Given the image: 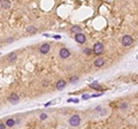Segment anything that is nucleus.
<instances>
[{"label":"nucleus","instance_id":"f257e3e1","mask_svg":"<svg viewBox=\"0 0 138 129\" xmlns=\"http://www.w3.org/2000/svg\"><path fill=\"white\" fill-rule=\"evenodd\" d=\"M69 124L72 127H78L81 124V116L78 114H75V115L70 116L69 118Z\"/></svg>","mask_w":138,"mask_h":129},{"label":"nucleus","instance_id":"f03ea898","mask_svg":"<svg viewBox=\"0 0 138 129\" xmlns=\"http://www.w3.org/2000/svg\"><path fill=\"white\" fill-rule=\"evenodd\" d=\"M121 43H122V45L123 46H130L133 43V38H132V36L130 35H124L122 39H121Z\"/></svg>","mask_w":138,"mask_h":129},{"label":"nucleus","instance_id":"7ed1b4c3","mask_svg":"<svg viewBox=\"0 0 138 129\" xmlns=\"http://www.w3.org/2000/svg\"><path fill=\"white\" fill-rule=\"evenodd\" d=\"M102 52H104V45H102V43H96L94 46H93V53L99 55V54H101Z\"/></svg>","mask_w":138,"mask_h":129},{"label":"nucleus","instance_id":"20e7f679","mask_svg":"<svg viewBox=\"0 0 138 129\" xmlns=\"http://www.w3.org/2000/svg\"><path fill=\"white\" fill-rule=\"evenodd\" d=\"M59 55L61 59H68L70 57V51H69L68 48H66V47H62V48L60 50Z\"/></svg>","mask_w":138,"mask_h":129},{"label":"nucleus","instance_id":"39448f33","mask_svg":"<svg viewBox=\"0 0 138 129\" xmlns=\"http://www.w3.org/2000/svg\"><path fill=\"white\" fill-rule=\"evenodd\" d=\"M51 50V45L48 44V43H44V44H41L39 47V52L41 54H47L48 52Z\"/></svg>","mask_w":138,"mask_h":129},{"label":"nucleus","instance_id":"423d86ee","mask_svg":"<svg viewBox=\"0 0 138 129\" xmlns=\"http://www.w3.org/2000/svg\"><path fill=\"white\" fill-rule=\"evenodd\" d=\"M75 39H76V42L78 43V44H84L86 42V36L84 33H77V35H75Z\"/></svg>","mask_w":138,"mask_h":129},{"label":"nucleus","instance_id":"0eeeda50","mask_svg":"<svg viewBox=\"0 0 138 129\" xmlns=\"http://www.w3.org/2000/svg\"><path fill=\"white\" fill-rule=\"evenodd\" d=\"M19 100H20V96L17 93H12L10 96L8 97V102L12 104H16Z\"/></svg>","mask_w":138,"mask_h":129},{"label":"nucleus","instance_id":"6e6552de","mask_svg":"<svg viewBox=\"0 0 138 129\" xmlns=\"http://www.w3.org/2000/svg\"><path fill=\"white\" fill-rule=\"evenodd\" d=\"M66 85H67V83L65 80H60V81L56 82V89H58V90H62V89L66 88Z\"/></svg>","mask_w":138,"mask_h":129},{"label":"nucleus","instance_id":"1a4fd4ad","mask_svg":"<svg viewBox=\"0 0 138 129\" xmlns=\"http://www.w3.org/2000/svg\"><path fill=\"white\" fill-rule=\"evenodd\" d=\"M5 124H6V127H14L15 124H16V121L14 120V119H12V118H9V119H7L6 122H5Z\"/></svg>","mask_w":138,"mask_h":129},{"label":"nucleus","instance_id":"9d476101","mask_svg":"<svg viewBox=\"0 0 138 129\" xmlns=\"http://www.w3.org/2000/svg\"><path fill=\"white\" fill-rule=\"evenodd\" d=\"M104 64H105V60L102 58H98L94 61V66H97V67H101V66H104Z\"/></svg>","mask_w":138,"mask_h":129},{"label":"nucleus","instance_id":"9b49d317","mask_svg":"<svg viewBox=\"0 0 138 129\" xmlns=\"http://www.w3.org/2000/svg\"><path fill=\"white\" fill-rule=\"evenodd\" d=\"M90 88H92V89H97V90H99V91H102V88H101L97 82H93L92 84H90Z\"/></svg>","mask_w":138,"mask_h":129},{"label":"nucleus","instance_id":"f8f14e48","mask_svg":"<svg viewBox=\"0 0 138 129\" xmlns=\"http://www.w3.org/2000/svg\"><path fill=\"white\" fill-rule=\"evenodd\" d=\"M26 32H28V33H36V32H37V29H36V27L30 26L26 28Z\"/></svg>","mask_w":138,"mask_h":129},{"label":"nucleus","instance_id":"ddd939ff","mask_svg":"<svg viewBox=\"0 0 138 129\" xmlns=\"http://www.w3.org/2000/svg\"><path fill=\"white\" fill-rule=\"evenodd\" d=\"M16 59H17V54H16V53H10L9 57H8V61H9V62H13Z\"/></svg>","mask_w":138,"mask_h":129},{"label":"nucleus","instance_id":"4468645a","mask_svg":"<svg viewBox=\"0 0 138 129\" xmlns=\"http://www.w3.org/2000/svg\"><path fill=\"white\" fill-rule=\"evenodd\" d=\"M72 31L75 32V33L77 35V33H81V31H82V28H81V27H78V26H74L72 28Z\"/></svg>","mask_w":138,"mask_h":129},{"label":"nucleus","instance_id":"2eb2a0df","mask_svg":"<svg viewBox=\"0 0 138 129\" xmlns=\"http://www.w3.org/2000/svg\"><path fill=\"white\" fill-rule=\"evenodd\" d=\"M39 119L41 120V121L46 120V119H47V114H46V113H41V114H40V116H39Z\"/></svg>","mask_w":138,"mask_h":129},{"label":"nucleus","instance_id":"dca6fc26","mask_svg":"<svg viewBox=\"0 0 138 129\" xmlns=\"http://www.w3.org/2000/svg\"><path fill=\"white\" fill-rule=\"evenodd\" d=\"M120 108H121V110H127V108H128V104L122 103L121 105H120Z\"/></svg>","mask_w":138,"mask_h":129},{"label":"nucleus","instance_id":"f3484780","mask_svg":"<svg viewBox=\"0 0 138 129\" xmlns=\"http://www.w3.org/2000/svg\"><path fill=\"white\" fill-rule=\"evenodd\" d=\"M1 6L4 7V8H8V7L10 6V2H9V1H7V2H1Z\"/></svg>","mask_w":138,"mask_h":129},{"label":"nucleus","instance_id":"a211bd4d","mask_svg":"<svg viewBox=\"0 0 138 129\" xmlns=\"http://www.w3.org/2000/svg\"><path fill=\"white\" fill-rule=\"evenodd\" d=\"M84 53L87 54V55H90V54L92 53V50H91V48H84Z\"/></svg>","mask_w":138,"mask_h":129},{"label":"nucleus","instance_id":"6ab92c4d","mask_svg":"<svg viewBox=\"0 0 138 129\" xmlns=\"http://www.w3.org/2000/svg\"><path fill=\"white\" fill-rule=\"evenodd\" d=\"M0 129H7L5 122H0Z\"/></svg>","mask_w":138,"mask_h":129},{"label":"nucleus","instance_id":"aec40b11","mask_svg":"<svg viewBox=\"0 0 138 129\" xmlns=\"http://www.w3.org/2000/svg\"><path fill=\"white\" fill-rule=\"evenodd\" d=\"M75 81H78V77H77V76H75V77H72V78H70V82H75Z\"/></svg>","mask_w":138,"mask_h":129},{"label":"nucleus","instance_id":"412c9836","mask_svg":"<svg viewBox=\"0 0 138 129\" xmlns=\"http://www.w3.org/2000/svg\"><path fill=\"white\" fill-rule=\"evenodd\" d=\"M82 98H83V99H89V98H90V96H89V95H83V96H82Z\"/></svg>","mask_w":138,"mask_h":129},{"label":"nucleus","instance_id":"4be33fe9","mask_svg":"<svg viewBox=\"0 0 138 129\" xmlns=\"http://www.w3.org/2000/svg\"><path fill=\"white\" fill-rule=\"evenodd\" d=\"M53 37H54V39H60L61 38V36H59V35H54Z\"/></svg>","mask_w":138,"mask_h":129},{"label":"nucleus","instance_id":"5701e85b","mask_svg":"<svg viewBox=\"0 0 138 129\" xmlns=\"http://www.w3.org/2000/svg\"><path fill=\"white\" fill-rule=\"evenodd\" d=\"M101 95H102V93H96V95H93L92 97H99V96H101Z\"/></svg>","mask_w":138,"mask_h":129},{"label":"nucleus","instance_id":"b1692460","mask_svg":"<svg viewBox=\"0 0 138 129\" xmlns=\"http://www.w3.org/2000/svg\"><path fill=\"white\" fill-rule=\"evenodd\" d=\"M72 102H74V103H78V99H76V98H75V99H72Z\"/></svg>","mask_w":138,"mask_h":129},{"label":"nucleus","instance_id":"393cba45","mask_svg":"<svg viewBox=\"0 0 138 129\" xmlns=\"http://www.w3.org/2000/svg\"><path fill=\"white\" fill-rule=\"evenodd\" d=\"M0 4H1V0H0Z\"/></svg>","mask_w":138,"mask_h":129}]
</instances>
